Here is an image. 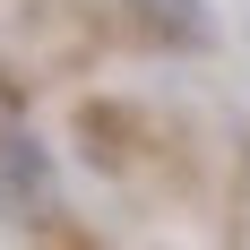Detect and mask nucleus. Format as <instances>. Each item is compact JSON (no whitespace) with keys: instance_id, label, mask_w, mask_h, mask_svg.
<instances>
[{"instance_id":"1","label":"nucleus","mask_w":250,"mask_h":250,"mask_svg":"<svg viewBox=\"0 0 250 250\" xmlns=\"http://www.w3.org/2000/svg\"><path fill=\"white\" fill-rule=\"evenodd\" d=\"M164 35H181V43H199V0H138Z\"/></svg>"}]
</instances>
